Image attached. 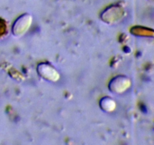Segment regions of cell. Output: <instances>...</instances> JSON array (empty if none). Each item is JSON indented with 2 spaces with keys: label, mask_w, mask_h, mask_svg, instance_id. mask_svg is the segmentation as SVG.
I'll return each instance as SVG.
<instances>
[{
  "label": "cell",
  "mask_w": 154,
  "mask_h": 145,
  "mask_svg": "<svg viewBox=\"0 0 154 145\" xmlns=\"http://www.w3.org/2000/svg\"><path fill=\"white\" fill-rule=\"evenodd\" d=\"M38 70L39 75L45 78V79H48L50 81H57L60 77L55 69L48 64L42 63L38 66Z\"/></svg>",
  "instance_id": "6da1fadb"
}]
</instances>
